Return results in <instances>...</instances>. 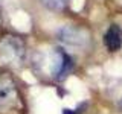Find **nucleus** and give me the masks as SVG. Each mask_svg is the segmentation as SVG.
Segmentation results:
<instances>
[{
  "instance_id": "nucleus-1",
  "label": "nucleus",
  "mask_w": 122,
  "mask_h": 114,
  "mask_svg": "<svg viewBox=\"0 0 122 114\" xmlns=\"http://www.w3.org/2000/svg\"><path fill=\"white\" fill-rule=\"evenodd\" d=\"M26 56V46L20 37L5 35L0 40V62L6 66H20Z\"/></svg>"
},
{
  "instance_id": "nucleus-2",
  "label": "nucleus",
  "mask_w": 122,
  "mask_h": 114,
  "mask_svg": "<svg viewBox=\"0 0 122 114\" xmlns=\"http://www.w3.org/2000/svg\"><path fill=\"white\" fill-rule=\"evenodd\" d=\"M73 68V59L67 52L63 49H53L52 52V59H51V70L52 75L56 81H63L67 78L69 73Z\"/></svg>"
},
{
  "instance_id": "nucleus-3",
  "label": "nucleus",
  "mask_w": 122,
  "mask_h": 114,
  "mask_svg": "<svg viewBox=\"0 0 122 114\" xmlns=\"http://www.w3.org/2000/svg\"><path fill=\"white\" fill-rule=\"evenodd\" d=\"M17 102V85L9 75L0 73V108H9Z\"/></svg>"
},
{
  "instance_id": "nucleus-4",
  "label": "nucleus",
  "mask_w": 122,
  "mask_h": 114,
  "mask_svg": "<svg viewBox=\"0 0 122 114\" xmlns=\"http://www.w3.org/2000/svg\"><path fill=\"white\" fill-rule=\"evenodd\" d=\"M58 38L70 46H84L89 40V35L76 26H64L58 30Z\"/></svg>"
},
{
  "instance_id": "nucleus-5",
  "label": "nucleus",
  "mask_w": 122,
  "mask_h": 114,
  "mask_svg": "<svg viewBox=\"0 0 122 114\" xmlns=\"http://www.w3.org/2000/svg\"><path fill=\"white\" fill-rule=\"evenodd\" d=\"M104 44L110 52H116L122 47V29L117 24H110L104 33Z\"/></svg>"
},
{
  "instance_id": "nucleus-6",
  "label": "nucleus",
  "mask_w": 122,
  "mask_h": 114,
  "mask_svg": "<svg viewBox=\"0 0 122 114\" xmlns=\"http://www.w3.org/2000/svg\"><path fill=\"white\" fill-rule=\"evenodd\" d=\"M70 0H41V3L51 11H61L64 9Z\"/></svg>"
},
{
  "instance_id": "nucleus-7",
  "label": "nucleus",
  "mask_w": 122,
  "mask_h": 114,
  "mask_svg": "<svg viewBox=\"0 0 122 114\" xmlns=\"http://www.w3.org/2000/svg\"><path fill=\"white\" fill-rule=\"evenodd\" d=\"M87 104H81L76 109H69V108H63V114H81L84 109H86Z\"/></svg>"
},
{
  "instance_id": "nucleus-8",
  "label": "nucleus",
  "mask_w": 122,
  "mask_h": 114,
  "mask_svg": "<svg viewBox=\"0 0 122 114\" xmlns=\"http://www.w3.org/2000/svg\"><path fill=\"white\" fill-rule=\"evenodd\" d=\"M2 21H3V20H2V17H0V24H2Z\"/></svg>"
},
{
  "instance_id": "nucleus-9",
  "label": "nucleus",
  "mask_w": 122,
  "mask_h": 114,
  "mask_svg": "<svg viewBox=\"0 0 122 114\" xmlns=\"http://www.w3.org/2000/svg\"><path fill=\"white\" fill-rule=\"evenodd\" d=\"M121 108H122V100H121Z\"/></svg>"
}]
</instances>
